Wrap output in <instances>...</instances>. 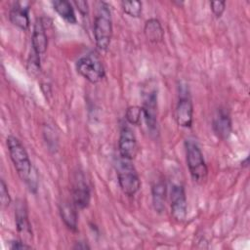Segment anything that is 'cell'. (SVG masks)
<instances>
[{"instance_id": "obj_16", "label": "cell", "mask_w": 250, "mask_h": 250, "mask_svg": "<svg viewBox=\"0 0 250 250\" xmlns=\"http://www.w3.org/2000/svg\"><path fill=\"white\" fill-rule=\"evenodd\" d=\"M144 34L148 42L152 44H158L162 42L164 38V30L161 22L157 19H148L145 22Z\"/></svg>"}, {"instance_id": "obj_13", "label": "cell", "mask_w": 250, "mask_h": 250, "mask_svg": "<svg viewBox=\"0 0 250 250\" xmlns=\"http://www.w3.org/2000/svg\"><path fill=\"white\" fill-rule=\"evenodd\" d=\"M31 46H32V53L36 54L37 56L43 55L47 51L48 37H47L46 28H45L42 18H37L34 22L32 37H31Z\"/></svg>"}, {"instance_id": "obj_8", "label": "cell", "mask_w": 250, "mask_h": 250, "mask_svg": "<svg viewBox=\"0 0 250 250\" xmlns=\"http://www.w3.org/2000/svg\"><path fill=\"white\" fill-rule=\"evenodd\" d=\"M119 155L127 160H133L138 154L139 146L136 135L131 127L123 125L120 129L118 141Z\"/></svg>"}, {"instance_id": "obj_19", "label": "cell", "mask_w": 250, "mask_h": 250, "mask_svg": "<svg viewBox=\"0 0 250 250\" xmlns=\"http://www.w3.org/2000/svg\"><path fill=\"white\" fill-rule=\"evenodd\" d=\"M121 7L123 12L132 18H139L142 15L143 3L138 0L133 1H122Z\"/></svg>"}, {"instance_id": "obj_1", "label": "cell", "mask_w": 250, "mask_h": 250, "mask_svg": "<svg viewBox=\"0 0 250 250\" xmlns=\"http://www.w3.org/2000/svg\"><path fill=\"white\" fill-rule=\"evenodd\" d=\"M7 146L10 158L20 178L26 183L30 191L36 192L37 189V176L36 171L33 169L27 151L15 136L7 138Z\"/></svg>"}, {"instance_id": "obj_3", "label": "cell", "mask_w": 250, "mask_h": 250, "mask_svg": "<svg viewBox=\"0 0 250 250\" xmlns=\"http://www.w3.org/2000/svg\"><path fill=\"white\" fill-rule=\"evenodd\" d=\"M185 147L187 164L192 180L197 184L205 183L208 176V168L199 146L193 140H187Z\"/></svg>"}, {"instance_id": "obj_15", "label": "cell", "mask_w": 250, "mask_h": 250, "mask_svg": "<svg viewBox=\"0 0 250 250\" xmlns=\"http://www.w3.org/2000/svg\"><path fill=\"white\" fill-rule=\"evenodd\" d=\"M77 207L72 202H69L68 200H64L60 205V214L62 222L66 226L68 229L71 231L77 230V223H78V217H77Z\"/></svg>"}, {"instance_id": "obj_4", "label": "cell", "mask_w": 250, "mask_h": 250, "mask_svg": "<svg viewBox=\"0 0 250 250\" xmlns=\"http://www.w3.org/2000/svg\"><path fill=\"white\" fill-rule=\"evenodd\" d=\"M115 169L118 184L122 191L128 196L135 195L140 190L141 181L131 160L124 159L120 156L115 162Z\"/></svg>"}, {"instance_id": "obj_9", "label": "cell", "mask_w": 250, "mask_h": 250, "mask_svg": "<svg viewBox=\"0 0 250 250\" xmlns=\"http://www.w3.org/2000/svg\"><path fill=\"white\" fill-rule=\"evenodd\" d=\"M171 215L177 222H183L187 218L188 202L185 188L182 185H173L170 192Z\"/></svg>"}, {"instance_id": "obj_5", "label": "cell", "mask_w": 250, "mask_h": 250, "mask_svg": "<svg viewBox=\"0 0 250 250\" xmlns=\"http://www.w3.org/2000/svg\"><path fill=\"white\" fill-rule=\"evenodd\" d=\"M76 70L83 78L93 84L102 81L105 75L104 67L96 54L81 57L76 62Z\"/></svg>"}, {"instance_id": "obj_7", "label": "cell", "mask_w": 250, "mask_h": 250, "mask_svg": "<svg viewBox=\"0 0 250 250\" xmlns=\"http://www.w3.org/2000/svg\"><path fill=\"white\" fill-rule=\"evenodd\" d=\"M176 122L180 127L190 128L193 120V104L188 93L181 89L175 110Z\"/></svg>"}, {"instance_id": "obj_23", "label": "cell", "mask_w": 250, "mask_h": 250, "mask_svg": "<svg viewBox=\"0 0 250 250\" xmlns=\"http://www.w3.org/2000/svg\"><path fill=\"white\" fill-rule=\"evenodd\" d=\"M74 5L76 6L77 10L79 11V13L85 17L88 15V12H89V7H88V2L87 1H84V0H78V1H74L73 2Z\"/></svg>"}, {"instance_id": "obj_6", "label": "cell", "mask_w": 250, "mask_h": 250, "mask_svg": "<svg viewBox=\"0 0 250 250\" xmlns=\"http://www.w3.org/2000/svg\"><path fill=\"white\" fill-rule=\"evenodd\" d=\"M72 201L78 209H85L89 206L91 192L84 174L77 171L72 177Z\"/></svg>"}, {"instance_id": "obj_22", "label": "cell", "mask_w": 250, "mask_h": 250, "mask_svg": "<svg viewBox=\"0 0 250 250\" xmlns=\"http://www.w3.org/2000/svg\"><path fill=\"white\" fill-rule=\"evenodd\" d=\"M211 10L216 18H221L223 13L226 9V2L225 1H212L210 3Z\"/></svg>"}, {"instance_id": "obj_26", "label": "cell", "mask_w": 250, "mask_h": 250, "mask_svg": "<svg viewBox=\"0 0 250 250\" xmlns=\"http://www.w3.org/2000/svg\"><path fill=\"white\" fill-rule=\"evenodd\" d=\"M242 163H243V166H245V167H246V166L248 165V157H246V158H245V160H244Z\"/></svg>"}, {"instance_id": "obj_14", "label": "cell", "mask_w": 250, "mask_h": 250, "mask_svg": "<svg viewBox=\"0 0 250 250\" xmlns=\"http://www.w3.org/2000/svg\"><path fill=\"white\" fill-rule=\"evenodd\" d=\"M28 11H29V7L24 6V3L22 5V3L21 2H17L9 11L10 21L14 25H16L17 27L22 30L28 29L30 24Z\"/></svg>"}, {"instance_id": "obj_2", "label": "cell", "mask_w": 250, "mask_h": 250, "mask_svg": "<svg viewBox=\"0 0 250 250\" xmlns=\"http://www.w3.org/2000/svg\"><path fill=\"white\" fill-rule=\"evenodd\" d=\"M93 30L97 47L102 51H106L112 37V20L109 7L105 2H98Z\"/></svg>"}, {"instance_id": "obj_12", "label": "cell", "mask_w": 250, "mask_h": 250, "mask_svg": "<svg viewBox=\"0 0 250 250\" xmlns=\"http://www.w3.org/2000/svg\"><path fill=\"white\" fill-rule=\"evenodd\" d=\"M15 219L17 229L21 240L24 241L25 239H30L32 237L31 225L28 219L26 205L22 200H19L16 204Z\"/></svg>"}, {"instance_id": "obj_24", "label": "cell", "mask_w": 250, "mask_h": 250, "mask_svg": "<svg viewBox=\"0 0 250 250\" xmlns=\"http://www.w3.org/2000/svg\"><path fill=\"white\" fill-rule=\"evenodd\" d=\"M9 248L10 249H30L31 246L26 244L25 241L23 240H14V241H11L10 242V245H9Z\"/></svg>"}, {"instance_id": "obj_20", "label": "cell", "mask_w": 250, "mask_h": 250, "mask_svg": "<svg viewBox=\"0 0 250 250\" xmlns=\"http://www.w3.org/2000/svg\"><path fill=\"white\" fill-rule=\"evenodd\" d=\"M143 115V108L138 105H131L126 109L125 119L131 125H139Z\"/></svg>"}, {"instance_id": "obj_17", "label": "cell", "mask_w": 250, "mask_h": 250, "mask_svg": "<svg viewBox=\"0 0 250 250\" xmlns=\"http://www.w3.org/2000/svg\"><path fill=\"white\" fill-rule=\"evenodd\" d=\"M54 10L60 15L61 18H62L64 21H66L69 23H76L77 19L73 10V7L69 1L66 0H56L52 2Z\"/></svg>"}, {"instance_id": "obj_10", "label": "cell", "mask_w": 250, "mask_h": 250, "mask_svg": "<svg viewBox=\"0 0 250 250\" xmlns=\"http://www.w3.org/2000/svg\"><path fill=\"white\" fill-rule=\"evenodd\" d=\"M143 116L151 134L157 133V92L149 91L146 94L143 104Z\"/></svg>"}, {"instance_id": "obj_21", "label": "cell", "mask_w": 250, "mask_h": 250, "mask_svg": "<svg viewBox=\"0 0 250 250\" xmlns=\"http://www.w3.org/2000/svg\"><path fill=\"white\" fill-rule=\"evenodd\" d=\"M0 200L3 207L9 206L11 203V196H10L7 185L3 179H1L0 181Z\"/></svg>"}, {"instance_id": "obj_11", "label": "cell", "mask_w": 250, "mask_h": 250, "mask_svg": "<svg viewBox=\"0 0 250 250\" xmlns=\"http://www.w3.org/2000/svg\"><path fill=\"white\" fill-rule=\"evenodd\" d=\"M212 127L216 136L221 140H227L230 136L232 123L230 115L227 109L222 107L217 109L212 120Z\"/></svg>"}, {"instance_id": "obj_18", "label": "cell", "mask_w": 250, "mask_h": 250, "mask_svg": "<svg viewBox=\"0 0 250 250\" xmlns=\"http://www.w3.org/2000/svg\"><path fill=\"white\" fill-rule=\"evenodd\" d=\"M152 193V202L154 209L157 212H162L165 207V198H166V184L163 180L157 181L151 188Z\"/></svg>"}, {"instance_id": "obj_25", "label": "cell", "mask_w": 250, "mask_h": 250, "mask_svg": "<svg viewBox=\"0 0 250 250\" xmlns=\"http://www.w3.org/2000/svg\"><path fill=\"white\" fill-rule=\"evenodd\" d=\"M83 242H77V244L75 246H73L74 249H89L90 247L87 245V244H84L82 245Z\"/></svg>"}]
</instances>
